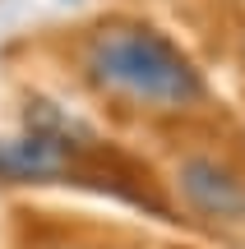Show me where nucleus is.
<instances>
[{"label": "nucleus", "instance_id": "1", "mask_svg": "<svg viewBox=\"0 0 245 249\" xmlns=\"http://www.w3.org/2000/svg\"><path fill=\"white\" fill-rule=\"evenodd\" d=\"M88 70L97 83L148 107H185L204 97L199 70L153 28H102L88 46Z\"/></svg>", "mask_w": 245, "mask_h": 249}, {"label": "nucleus", "instance_id": "2", "mask_svg": "<svg viewBox=\"0 0 245 249\" xmlns=\"http://www.w3.org/2000/svg\"><path fill=\"white\" fill-rule=\"evenodd\" d=\"M181 194L208 217H236L245 213V185L213 157H190L181 161Z\"/></svg>", "mask_w": 245, "mask_h": 249}, {"label": "nucleus", "instance_id": "3", "mask_svg": "<svg viewBox=\"0 0 245 249\" xmlns=\"http://www.w3.org/2000/svg\"><path fill=\"white\" fill-rule=\"evenodd\" d=\"M65 171V143L56 134L0 139V180H51Z\"/></svg>", "mask_w": 245, "mask_h": 249}]
</instances>
